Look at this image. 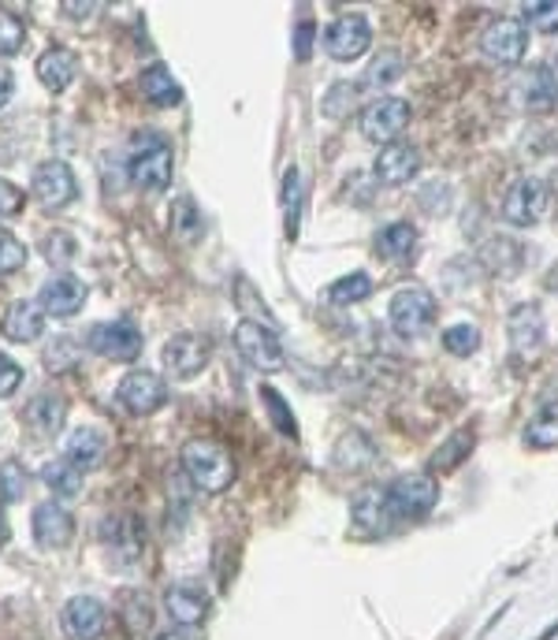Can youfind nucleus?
Here are the masks:
<instances>
[{
	"instance_id": "obj_1",
	"label": "nucleus",
	"mask_w": 558,
	"mask_h": 640,
	"mask_svg": "<svg viewBox=\"0 0 558 640\" xmlns=\"http://www.w3.org/2000/svg\"><path fill=\"white\" fill-rule=\"evenodd\" d=\"M179 462H183V473L209 495L227 492V488L235 484V473H239L231 450L224 444H216V439H191V444L183 447V455H179Z\"/></svg>"
},
{
	"instance_id": "obj_2",
	"label": "nucleus",
	"mask_w": 558,
	"mask_h": 640,
	"mask_svg": "<svg viewBox=\"0 0 558 640\" xmlns=\"http://www.w3.org/2000/svg\"><path fill=\"white\" fill-rule=\"evenodd\" d=\"M172 160H175L172 146H168L164 138L153 135V130H141L135 138V146H130V160H127L130 183L146 194L168 191V183H172Z\"/></svg>"
},
{
	"instance_id": "obj_3",
	"label": "nucleus",
	"mask_w": 558,
	"mask_h": 640,
	"mask_svg": "<svg viewBox=\"0 0 558 640\" xmlns=\"http://www.w3.org/2000/svg\"><path fill=\"white\" fill-rule=\"evenodd\" d=\"M387 506H391L395 522H421L436 511L440 503V484L432 473H399L384 488Z\"/></svg>"
},
{
	"instance_id": "obj_4",
	"label": "nucleus",
	"mask_w": 558,
	"mask_h": 640,
	"mask_svg": "<svg viewBox=\"0 0 558 640\" xmlns=\"http://www.w3.org/2000/svg\"><path fill=\"white\" fill-rule=\"evenodd\" d=\"M440 306H436V295H432L429 287H402L395 290L391 306H387V320H391V328L399 332L402 339H418L432 328V320H436Z\"/></svg>"
},
{
	"instance_id": "obj_5",
	"label": "nucleus",
	"mask_w": 558,
	"mask_h": 640,
	"mask_svg": "<svg viewBox=\"0 0 558 640\" xmlns=\"http://www.w3.org/2000/svg\"><path fill=\"white\" fill-rule=\"evenodd\" d=\"M75 194H79V183H75V172L71 164H64V160H42V164L34 168V179H31V197L42 209H68L75 202Z\"/></svg>"
},
{
	"instance_id": "obj_6",
	"label": "nucleus",
	"mask_w": 558,
	"mask_h": 640,
	"mask_svg": "<svg viewBox=\"0 0 558 640\" xmlns=\"http://www.w3.org/2000/svg\"><path fill=\"white\" fill-rule=\"evenodd\" d=\"M368 45H373V26H368V19L362 12L339 15L324 31V49L339 64H350V60H357V56H365Z\"/></svg>"
},
{
	"instance_id": "obj_7",
	"label": "nucleus",
	"mask_w": 558,
	"mask_h": 640,
	"mask_svg": "<svg viewBox=\"0 0 558 640\" xmlns=\"http://www.w3.org/2000/svg\"><path fill=\"white\" fill-rule=\"evenodd\" d=\"M101 544H105V551L112 559L130 567V562H138L141 551H146V525L127 511L109 514L105 522H101Z\"/></svg>"
},
{
	"instance_id": "obj_8",
	"label": "nucleus",
	"mask_w": 558,
	"mask_h": 640,
	"mask_svg": "<svg viewBox=\"0 0 558 640\" xmlns=\"http://www.w3.org/2000/svg\"><path fill=\"white\" fill-rule=\"evenodd\" d=\"M231 339H235V351H239L253 369L272 373L283 365V346H280L276 332H269V328L258 324V320H239Z\"/></svg>"
},
{
	"instance_id": "obj_9",
	"label": "nucleus",
	"mask_w": 558,
	"mask_h": 640,
	"mask_svg": "<svg viewBox=\"0 0 558 640\" xmlns=\"http://www.w3.org/2000/svg\"><path fill=\"white\" fill-rule=\"evenodd\" d=\"M547 213V183L536 175L517 179L503 197V220L514 228H536Z\"/></svg>"
},
{
	"instance_id": "obj_10",
	"label": "nucleus",
	"mask_w": 558,
	"mask_h": 640,
	"mask_svg": "<svg viewBox=\"0 0 558 640\" xmlns=\"http://www.w3.org/2000/svg\"><path fill=\"white\" fill-rule=\"evenodd\" d=\"M90 351H98L109 362H135L141 354V332L135 320H105V324L90 328Z\"/></svg>"
},
{
	"instance_id": "obj_11",
	"label": "nucleus",
	"mask_w": 558,
	"mask_h": 640,
	"mask_svg": "<svg viewBox=\"0 0 558 640\" xmlns=\"http://www.w3.org/2000/svg\"><path fill=\"white\" fill-rule=\"evenodd\" d=\"M410 101H402V98H380V101H373V105L365 108V116H362V130H365V138L368 142H380V146H391V142H399V135L406 127H410Z\"/></svg>"
},
{
	"instance_id": "obj_12",
	"label": "nucleus",
	"mask_w": 558,
	"mask_h": 640,
	"mask_svg": "<svg viewBox=\"0 0 558 640\" xmlns=\"http://www.w3.org/2000/svg\"><path fill=\"white\" fill-rule=\"evenodd\" d=\"M116 399L135 418H149V413H157L168 402V384L157 373H127L116 388Z\"/></svg>"
},
{
	"instance_id": "obj_13",
	"label": "nucleus",
	"mask_w": 558,
	"mask_h": 640,
	"mask_svg": "<svg viewBox=\"0 0 558 640\" xmlns=\"http://www.w3.org/2000/svg\"><path fill=\"white\" fill-rule=\"evenodd\" d=\"M480 49L496 64H522L528 53V26L522 19H496L480 34Z\"/></svg>"
},
{
	"instance_id": "obj_14",
	"label": "nucleus",
	"mask_w": 558,
	"mask_h": 640,
	"mask_svg": "<svg viewBox=\"0 0 558 640\" xmlns=\"http://www.w3.org/2000/svg\"><path fill=\"white\" fill-rule=\"evenodd\" d=\"M209 354H213V346H209V339L205 335H197V332H179L172 335L164 343V351H160V362H164V369L168 373H175V376H197L209 365Z\"/></svg>"
},
{
	"instance_id": "obj_15",
	"label": "nucleus",
	"mask_w": 558,
	"mask_h": 640,
	"mask_svg": "<svg viewBox=\"0 0 558 640\" xmlns=\"http://www.w3.org/2000/svg\"><path fill=\"white\" fill-rule=\"evenodd\" d=\"M37 306H42L45 317H56V320L82 313V306H87V284H82L79 276H71V272H60V276H53L49 284L42 287Z\"/></svg>"
},
{
	"instance_id": "obj_16",
	"label": "nucleus",
	"mask_w": 558,
	"mask_h": 640,
	"mask_svg": "<svg viewBox=\"0 0 558 640\" xmlns=\"http://www.w3.org/2000/svg\"><path fill=\"white\" fill-rule=\"evenodd\" d=\"M71 536H75V517L68 506H60V499H49V503L34 506V540L42 544L45 551L68 548Z\"/></svg>"
},
{
	"instance_id": "obj_17",
	"label": "nucleus",
	"mask_w": 558,
	"mask_h": 640,
	"mask_svg": "<svg viewBox=\"0 0 558 640\" xmlns=\"http://www.w3.org/2000/svg\"><path fill=\"white\" fill-rule=\"evenodd\" d=\"M506 332H510V343L522 357H536L547 339V324H544V313L536 302H522L514 306V313L506 320Z\"/></svg>"
},
{
	"instance_id": "obj_18",
	"label": "nucleus",
	"mask_w": 558,
	"mask_h": 640,
	"mask_svg": "<svg viewBox=\"0 0 558 640\" xmlns=\"http://www.w3.org/2000/svg\"><path fill=\"white\" fill-rule=\"evenodd\" d=\"M350 522H354V533H362V536H384L387 529L399 525L391 506H387L384 488H365V492L354 499V506H350Z\"/></svg>"
},
{
	"instance_id": "obj_19",
	"label": "nucleus",
	"mask_w": 558,
	"mask_h": 640,
	"mask_svg": "<svg viewBox=\"0 0 558 640\" xmlns=\"http://www.w3.org/2000/svg\"><path fill=\"white\" fill-rule=\"evenodd\" d=\"M64 626H68V633L75 640H101L109 626L105 604L93 596H71L68 604H64Z\"/></svg>"
},
{
	"instance_id": "obj_20",
	"label": "nucleus",
	"mask_w": 558,
	"mask_h": 640,
	"mask_svg": "<svg viewBox=\"0 0 558 640\" xmlns=\"http://www.w3.org/2000/svg\"><path fill=\"white\" fill-rule=\"evenodd\" d=\"M418 168H421V153H418V146H410V142H391L380 149V157H376V179H380L384 186H406L418 175Z\"/></svg>"
},
{
	"instance_id": "obj_21",
	"label": "nucleus",
	"mask_w": 558,
	"mask_h": 640,
	"mask_svg": "<svg viewBox=\"0 0 558 640\" xmlns=\"http://www.w3.org/2000/svg\"><path fill=\"white\" fill-rule=\"evenodd\" d=\"M164 610L175 618V626L194 629L205 615H209V596L194 585H172L164 592Z\"/></svg>"
},
{
	"instance_id": "obj_22",
	"label": "nucleus",
	"mask_w": 558,
	"mask_h": 640,
	"mask_svg": "<svg viewBox=\"0 0 558 640\" xmlns=\"http://www.w3.org/2000/svg\"><path fill=\"white\" fill-rule=\"evenodd\" d=\"M23 421L37 432V436L49 439L64 428V421H68V402L53 391H42L37 399H31V407L23 410Z\"/></svg>"
},
{
	"instance_id": "obj_23",
	"label": "nucleus",
	"mask_w": 558,
	"mask_h": 640,
	"mask_svg": "<svg viewBox=\"0 0 558 640\" xmlns=\"http://www.w3.org/2000/svg\"><path fill=\"white\" fill-rule=\"evenodd\" d=\"M75 75H79V56L71 49H49L37 56V79H42L45 90H53V93L68 90L75 82Z\"/></svg>"
},
{
	"instance_id": "obj_24",
	"label": "nucleus",
	"mask_w": 558,
	"mask_h": 640,
	"mask_svg": "<svg viewBox=\"0 0 558 640\" xmlns=\"http://www.w3.org/2000/svg\"><path fill=\"white\" fill-rule=\"evenodd\" d=\"M376 253L384 261H413V253H418V228L406 220L387 224V228L376 231Z\"/></svg>"
},
{
	"instance_id": "obj_25",
	"label": "nucleus",
	"mask_w": 558,
	"mask_h": 640,
	"mask_svg": "<svg viewBox=\"0 0 558 640\" xmlns=\"http://www.w3.org/2000/svg\"><path fill=\"white\" fill-rule=\"evenodd\" d=\"M105 450H109V444H105V436H101L98 428H75L68 436V450H64V458H68L75 469L87 473V469L105 462Z\"/></svg>"
},
{
	"instance_id": "obj_26",
	"label": "nucleus",
	"mask_w": 558,
	"mask_h": 640,
	"mask_svg": "<svg viewBox=\"0 0 558 640\" xmlns=\"http://www.w3.org/2000/svg\"><path fill=\"white\" fill-rule=\"evenodd\" d=\"M373 462H380V447H376L365 432H346V436L335 444V466L346 469V473L368 469Z\"/></svg>"
},
{
	"instance_id": "obj_27",
	"label": "nucleus",
	"mask_w": 558,
	"mask_h": 640,
	"mask_svg": "<svg viewBox=\"0 0 558 640\" xmlns=\"http://www.w3.org/2000/svg\"><path fill=\"white\" fill-rule=\"evenodd\" d=\"M42 332H45V313L37 302H15L4 313V335L12 343H34V339H42Z\"/></svg>"
},
{
	"instance_id": "obj_28",
	"label": "nucleus",
	"mask_w": 558,
	"mask_h": 640,
	"mask_svg": "<svg viewBox=\"0 0 558 640\" xmlns=\"http://www.w3.org/2000/svg\"><path fill=\"white\" fill-rule=\"evenodd\" d=\"M480 265L488 272H496V276H510V272L522 268V247L517 242H510L506 235H496V239H488L485 247H480Z\"/></svg>"
},
{
	"instance_id": "obj_29",
	"label": "nucleus",
	"mask_w": 558,
	"mask_h": 640,
	"mask_svg": "<svg viewBox=\"0 0 558 640\" xmlns=\"http://www.w3.org/2000/svg\"><path fill=\"white\" fill-rule=\"evenodd\" d=\"M555 105H558V79L547 64H540V68L525 75V108L551 112Z\"/></svg>"
},
{
	"instance_id": "obj_30",
	"label": "nucleus",
	"mask_w": 558,
	"mask_h": 640,
	"mask_svg": "<svg viewBox=\"0 0 558 640\" xmlns=\"http://www.w3.org/2000/svg\"><path fill=\"white\" fill-rule=\"evenodd\" d=\"M141 90H146V98L160 108H175L179 101H183V90H179V82L172 79V71H168L164 64H153V68L141 71Z\"/></svg>"
},
{
	"instance_id": "obj_31",
	"label": "nucleus",
	"mask_w": 558,
	"mask_h": 640,
	"mask_svg": "<svg viewBox=\"0 0 558 640\" xmlns=\"http://www.w3.org/2000/svg\"><path fill=\"white\" fill-rule=\"evenodd\" d=\"M368 295H373V276H368V272H346L335 284L324 287V302H332V306H357V302H365Z\"/></svg>"
},
{
	"instance_id": "obj_32",
	"label": "nucleus",
	"mask_w": 558,
	"mask_h": 640,
	"mask_svg": "<svg viewBox=\"0 0 558 640\" xmlns=\"http://www.w3.org/2000/svg\"><path fill=\"white\" fill-rule=\"evenodd\" d=\"M472 447H477V432H472V428L451 432L447 444H443L436 455H432V469H436V473H451V469H458L472 455Z\"/></svg>"
},
{
	"instance_id": "obj_33",
	"label": "nucleus",
	"mask_w": 558,
	"mask_h": 640,
	"mask_svg": "<svg viewBox=\"0 0 558 640\" xmlns=\"http://www.w3.org/2000/svg\"><path fill=\"white\" fill-rule=\"evenodd\" d=\"M525 444L536 450L558 447V402H544V407L533 413V421L525 425Z\"/></svg>"
},
{
	"instance_id": "obj_34",
	"label": "nucleus",
	"mask_w": 558,
	"mask_h": 640,
	"mask_svg": "<svg viewBox=\"0 0 558 640\" xmlns=\"http://www.w3.org/2000/svg\"><path fill=\"white\" fill-rule=\"evenodd\" d=\"M42 480L56 499H79L82 495V469H75L68 458H56V462L45 466Z\"/></svg>"
},
{
	"instance_id": "obj_35",
	"label": "nucleus",
	"mask_w": 558,
	"mask_h": 640,
	"mask_svg": "<svg viewBox=\"0 0 558 640\" xmlns=\"http://www.w3.org/2000/svg\"><path fill=\"white\" fill-rule=\"evenodd\" d=\"M261 399H264V410H269V418H272V425H276L280 436L298 439V421H295V413H291L287 399H283L276 388H261Z\"/></svg>"
},
{
	"instance_id": "obj_36",
	"label": "nucleus",
	"mask_w": 558,
	"mask_h": 640,
	"mask_svg": "<svg viewBox=\"0 0 558 640\" xmlns=\"http://www.w3.org/2000/svg\"><path fill=\"white\" fill-rule=\"evenodd\" d=\"M443 351L454 354V357H469L480 351V328L472 324H451L443 332Z\"/></svg>"
},
{
	"instance_id": "obj_37",
	"label": "nucleus",
	"mask_w": 558,
	"mask_h": 640,
	"mask_svg": "<svg viewBox=\"0 0 558 640\" xmlns=\"http://www.w3.org/2000/svg\"><path fill=\"white\" fill-rule=\"evenodd\" d=\"M522 23L533 26L536 34H555L558 31V0H536V4L522 8Z\"/></svg>"
},
{
	"instance_id": "obj_38",
	"label": "nucleus",
	"mask_w": 558,
	"mask_h": 640,
	"mask_svg": "<svg viewBox=\"0 0 558 640\" xmlns=\"http://www.w3.org/2000/svg\"><path fill=\"white\" fill-rule=\"evenodd\" d=\"M26 45V26L23 19L8 8H0V56H15Z\"/></svg>"
},
{
	"instance_id": "obj_39",
	"label": "nucleus",
	"mask_w": 558,
	"mask_h": 640,
	"mask_svg": "<svg viewBox=\"0 0 558 640\" xmlns=\"http://www.w3.org/2000/svg\"><path fill=\"white\" fill-rule=\"evenodd\" d=\"M26 265V247L15 239L12 231L0 228V276H12Z\"/></svg>"
},
{
	"instance_id": "obj_40",
	"label": "nucleus",
	"mask_w": 558,
	"mask_h": 640,
	"mask_svg": "<svg viewBox=\"0 0 558 640\" xmlns=\"http://www.w3.org/2000/svg\"><path fill=\"white\" fill-rule=\"evenodd\" d=\"M26 492V469L19 462H0V499L4 503H19Z\"/></svg>"
},
{
	"instance_id": "obj_41",
	"label": "nucleus",
	"mask_w": 558,
	"mask_h": 640,
	"mask_svg": "<svg viewBox=\"0 0 558 640\" xmlns=\"http://www.w3.org/2000/svg\"><path fill=\"white\" fill-rule=\"evenodd\" d=\"M301 175L298 168H291L287 179H283V209H287V235L295 239L298 235V202H301Z\"/></svg>"
},
{
	"instance_id": "obj_42",
	"label": "nucleus",
	"mask_w": 558,
	"mask_h": 640,
	"mask_svg": "<svg viewBox=\"0 0 558 640\" xmlns=\"http://www.w3.org/2000/svg\"><path fill=\"white\" fill-rule=\"evenodd\" d=\"M79 362V351H75V339H53L49 346H45V365H49V369H71V365Z\"/></svg>"
},
{
	"instance_id": "obj_43",
	"label": "nucleus",
	"mask_w": 558,
	"mask_h": 640,
	"mask_svg": "<svg viewBox=\"0 0 558 640\" xmlns=\"http://www.w3.org/2000/svg\"><path fill=\"white\" fill-rule=\"evenodd\" d=\"M402 75V56L399 53H384L380 60L368 68V87H387Z\"/></svg>"
},
{
	"instance_id": "obj_44",
	"label": "nucleus",
	"mask_w": 558,
	"mask_h": 640,
	"mask_svg": "<svg viewBox=\"0 0 558 640\" xmlns=\"http://www.w3.org/2000/svg\"><path fill=\"white\" fill-rule=\"evenodd\" d=\"M19 384H23V369L8 354H0V399H8Z\"/></svg>"
},
{
	"instance_id": "obj_45",
	"label": "nucleus",
	"mask_w": 558,
	"mask_h": 640,
	"mask_svg": "<svg viewBox=\"0 0 558 640\" xmlns=\"http://www.w3.org/2000/svg\"><path fill=\"white\" fill-rule=\"evenodd\" d=\"M26 205V194L19 191L15 183H8V179H0V216H15L19 209Z\"/></svg>"
},
{
	"instance_id": "obj_46",
	"label": "nucleus",
	"mask_w": 558,
	"mask_h": 640,
	"mask_svg": "<svg viewBox=\"0 0 558 640\" xmlns=\"http://www.w3.org/2000/svg\"><path fill=\"white\" fill-rule=\"evenodd\" d=\"M45 258L53 261V265H60V261H71L75 258V242L68 239V235H49V242H45Z\"/></svg>"
},
{
	"instance_id": "obj_47",
	"label": "nucleus",
	"mask_w": 558,
	"mask_h": 640,
	"mask_svg": "<svg viewBox=\"0 0 558 640\" xmlns=\"http://www.w3.org/2000/svg\"><path fill=\"white\" fill-rule=\"evenodd\" d=\"M350 98H354V87H335L332 93H328V98H324V116H346V101Z\"/></svg>"
},
{
	"instance_id": "obj_48",
	"label": "nucleus",
	"mask_w": 558,
	"mask_h": 640,
	"mask_svg": "<svg viewBox=\"0 0 558 640\" xmlns=\"http://www.w3.org/2000/svg\"><path fill=\"white\" fill-rule=\"evenodd\" d=\"M309 49H314V23L306 19V23L298 26V34H295V56L298 60H306Z\"/></svg>"
},
{
	"instance_id": "obj_49",
	"label": "nucleus",
	"mask_w": 558,
	"mask_h": 640,
	"mask_svg": "<svg viewBox=\"0 0 558 640\" xmlns=\"http://www.w3.org/2000/svg\"><path fill=\"white\" fill-rule=\"evenodd\" d=\"M12 93H15V75L4 68V64H0V108L8 105V101H12Z\"/></svg>"
},
{
	"instance_id": "obj_50",
	"label": "nucleus",
	"mask_w": 558,
	"mask_h": 640,
	"mask_svg": "<svg viewBox=\"0 0 558 640\" xmlns=\"http://www.w3.org/2000/svg\"><path fill=\"white\" fill-rule=\"evenodd\" d=\"M157 640H197L194 629L186 626H175V629H164V633H157Z\"/></svg>"
},
{
	"instance_id": "obj_51",
	"label": "nucleus",
	"mask_w": 558,
	"mask_h": 640,
	"mask_svg": "<svg viewBox=\"0 0 558 640\" xmlns=\"http://www.w3.org/2000/svg\"><path fill=\"white\" fill-rule=\"evenodd\" d=\"M8 536H12V529H8V517H4V511H0V548L8 544Z\"/></svg>"
},
{
	"instance_id": "obj_52",
	"label": "nucleus",
	"mask_w": 558,
	"mask_h": 640,
	"mask_svg": "<svg viewBox=\"0 0 558 640\" xmlns=\"http://www.w3.org/2000/svg\"><path fill=\"white\" fill-rule=\"evenodd\" d=\"M64 12H98V4H64Z\"/></svg>"
},
{
	"instance_id": "obj_53",
	"label": "nucleus",
	"mask_w": 558,
	"mask_h": 640,
	"mask_svg": "<svg viewBox=\"0 0 558 640\" xmlns=\"http://www.w3.org/2000/svg\"><path fill=\"white\" fill-rule=\"evenodd\" d=\"M555 637H558V618H555V622H551V626H547V629H544V633H540V637H536V640H555Z\"/></svg>"
}]
</instances>
